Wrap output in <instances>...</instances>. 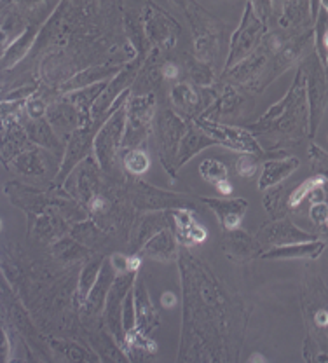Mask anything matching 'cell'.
Returning a JSON list of instances; mask_svg holds the SVG:
<instances>
[{
    "instance_id": "6da1fadb",
    "label": "cell",
    "mask_w": 328,
    "mask_h": 363,
    "mask_svg": "<svg viewBox=\"0 0 328 363\" xmlns=\"http://www.w3.org/2000/svg\"><path fill=\"white\" fill-rule=\"evenodd\" d=\"M248 130L255 136L280 131L293 138H302V136L309 138V101L304 63L297 68L288 93L273 107L267 108L255 123L248 124Z\"/></svg>"
},
{
    "instance_id": "7a4b0ae2",
    "label": "cell",
    "mask_w": 328,
    "mask_h": 363,
    "mask_svg": "<svg viewBox=\"0 0 328 363\" xmlns=\"http://www.w3.org/2000/svg\"><path fill=\"white\" fill-rule=\"evenodd\" d=\"M169 4H173L191 25L192 37H194L192 44L194 55L210 65L217 63L220 56L222 33H224L222 21L210 14L198 0H169Z\"/></svg>"
},
{
    "instance_id": "3957f363",
    "label": "cell",
    "mask_w": 328,
    "mask_h": 363,
    "mask_svg": "<svg viewBox=\"0 0 328 363\" xmlns=\"http://www.w3.org/2000/svg\"><path fill=\"white\" fill-rule=\"evenodd\" d=\"M131 96V91L123 98V101L115 107V111L108 116V119L101 124L94 136L93 154L100 162L105 177L112 182L119 179L120 152H123L124 133H126V104Z\"/></svg>"
},
{
    "instance_id": "277c9868",
    "label": "cell",
    "mask_w": 328,
    "mask_h": 363,
    "mask_svg": "<svg viewBox=\"0 0 328 363\" xmlns=\"http://www.w3.org/2000/svg\"><path fill=\"white\" fill-rule=\"evenodd\" d=\"M276 77L274 72V55L266 43L229 70L222 72V82H231L239 89L264 91Z\"/></svg>"
},
{
    "instance_id": "5b68a950",
    "label": "cell",
    "mask_w": 328,
    "mask_h": 363,
    "mask_svg": "<svg viewBox=\"0 0 328 363\" xmlns=\"http://www.w3.org/2000/svg\"><path fill=\"white\" fill-rule=\"evenodd\" d=\"M188 121L175 112V108L169 104L159 105L156 117V136H157V150H159L161 164L171 179H176V156H179V147L186 135Z\"/></svg>"
},
{
    "instance_id": "8992f818",
    "label": "cell",
    "mask_w": 328,
    "mask_h": 363,
    "mask_svg": "<svg viewBox=\"0 0 328 363\" xmlns=\"http://www.w3.org/2000/svg\"><path fill=\"white\" fill-rule=\"evenodd\" d=\"M126 196L131 206L138 211H166V210H186L199 211L198 201L192 196L183 192H171L150 185L140 179L133 180L126 185Z\"/></svg>"
},
{
    "instance_id": "52a82bcc",
    "label": "cell",
    "mask_w": 328,
    "mask_h": 363,
    "mask_svg": "<svg viewBox=\"0 0 328 363\" xmlns=\"http://www.w3.org/2000/svg\"><path fill=\"white\" fill-rule=\"evenodd\" d=\"M157 101L156 93L133 94L126 104V133H124L123 149H137L149 138L150 131L156 126Z\"/></svg>"
},
{
    "instance_id": "ba28073f",
    "label": "cell",
    "mask_w": 328,
    "mask_h": 363,
    "mask_svg": "<svg viewBox=\"0 0 328 363\" xmlns=\"http://www.w3.org/2000/svg\"><path fill=\"white\" fill-rule=\"evenodd\" d=\"M267 32H269L267 25H264V23L259 20L257 14L254 13L251 4L247 0V6H244L239 26H237L236 32L232 33L231 43H229V52L224 63V72L237 65L239 62H243L247 56H250L251 52L259 48L260 43H262Z\"/></svg>"
},
{
    "instance_id": "9c48e42d",
    "label": "cell",
    "mask_w": 328,
    "mask_h": 363,
    "mask_svg": "<svg viewBox=\"0 0 328 363\" xmlns=\"http://www.w3.org/2000/svg\"><path fill=\"white\" fill-rule=\"evenodd\" d=\"M304 67L309 101V138L315 140L328 107V75L316 52L305 58Z\"/></svg>"
},
{
    "instance_id": "30bf717a",
    "label": "cell",
    "mask_w": 328,
    "mask_h": 363,
    "mask_svg": "<svg viewBox=\"0 0 328 363\" xmlns=\"http://www.w3.org/2000/svg\"><path fill=\"white\" fill-rule=\"evenodd\" d=\"M143 11V28H145L147 40H149L150 48L161 49L166 52L173 49L179 43V37L182 33V26L179 21L161 9L157 4L152 0H145L142 7Z\"/></svg>"
},
{
    "instance_id": "8fae6325",
    "label": "cell",
    "mask_w": 328,
    "mask_h": 363,
    "mask_svg": "<svg viewBox=\"0 0 328 363\" xmlns=\"http://www.w3.org/2000/svg\"><path fill=\"white\" fill-rule=\"evenodd\" d=\"M105 180H107V177H105L100 162L93 154V156H88L72 169L70 175L63 182V189L69 192L75 201H79L86 208L94 196L103 192Z\"/></svg>"
},
{
    "instance_id": "7c38bea8",
    "label": "cell",
    "mask_w": 328,
    "mask_h": 363,
    "mask_svg": "<svg viewBox=\"0 0 328 363\" xmlns=\"http://www.w3.org/2000/svg\"><path fill=\"white\" fill-rule=\"evenodd\" d=\"M192 123L198 124L205 133L213 136L218 142V145L225 147L229 150H234V152H254L264 156L266 150L260 145L257 136L251 133L248 128H237L232 124H224L222 121H213L208 117H196Z\"/></svg>"
},
{
    "instance_id": "4fadbf2b",
    "label": "cell",
    "mask_w": 328,
    "mask_h": 363,
    "mask_svg": "<svg viewBox=\"0 0 328 363\" xmlns=\"http://www.w3.org/2000/svg\"><path fill=\"white\" fill-rule=\"evenodd\" d=\"M58 156H55L49 150L43 149L39 145H28L23 152L18 154L16 157L11 159L7 164L13 168V172H16L18 175L23 177V179H32V180H46L51 177L55 180V175H51V172H55L58 175L60 164L62 162H56ZM62 161V159H60Z\"/></svg>"
},
{
    "instance_id": "5bb4252c",
    "label": "cell",
    "mask_w": 328,
    "mask_h": 363,
    "mask_svg": "<svg viewBox=\"0 0 328 363\" xmlns=\"http://www.w3.org/2000/svg\"><path fill=\"white\" fill-rule=\"evenodd\" d=\"M213 100L215 93L211 88H198L191 81H179L169 89V105L186 121L203 116Z\"/></svg>"
},
{
    "instance_id": "9a60e30c",
    "label": "cell",
    "mask_w": 328,
    "mask_h": 363,
    "mask_svg": "<svg viewBox=\"0 0 328 363\" xmlns=\"http://www.w3.org/2000/svg\"><path fill=\"white\" fill-rule=\"evenodd\" d=\"M100 128V124L91 121V123L84 124V126H79L77 130L70 135V138L67 140L65 154H63L62 164H60V172L58 175H56V179L52 180V184L63 185V182H65L67 177L70 175L72 169H74L79 162L84 161L86 157L91 156L94 147V136H96Z\"/></svg>"
},
{
    "instance_id": "2e32d148",
    "label": "cell",
    "mask_w": 328,
    "mask_h": 363,
    "mask_svg": "<svg viewBox=\"0 0 328 363\" xmlns=\"http://www.w3.org/2000/svg\"><path fill=\"white\" fill-rule=\"evenodd\" d=\"M137 276L138 272H124V274H119L115 278L114 285L108 292L107 302H105L103 315H101L105 327L111 330V334L118 339L119 344H123L124 337H126V332H124L123 327L124 301H126V295L130 294V290L135 286Z\"/></svg>"
},
{
    "instance_id": "e0dca14e",
    "label": "cell",
    "mask_w": 328,
    "mask_h": 363,
    "mask_svg": "<svg viewBox=\"0 0 328 363\" xmlns=\"http://www.w3.org/2000/svg\"><path fill=\"white\" fill-rule=\"evenodd\" d=\"M257 240L267 247H283V245L300 243V241H311L316 240L315 234L307 233V230L300 229L299 225L293 224L290 218H280V220L266 222L259 227Z\"/></svg>"
},
{
    "instance_id": "ac0fdd59",
    "label": "cell",
    "mask_w": 328,
    "mask_h": 363,
    "mask_svg": "<svg viewBox=\"0 0 328 363\" xmlns=\"http://www.w3.org/2000/svg\"><path fill=\"white\" fill-rule=\"evenodd\" d=\"M173 227L171 210L166 211H145L142 217L135 220L130 233V253H140L143 245L150 240L156 233Z\"/></svg>"
},
{
    "instance_id": "d6986e66",
    "label": "cell",
    "mask_w": 328,
    "mask_h": 363,
    "mask_svg": "<svg viewBox=\"0 0 328 363\" xmlns=\"http://www.w3.org/2000/svg\"><path fill=\"white\" fill-rule=\"evenodd\" d=\"M222 248H224L225 257L236 264L250 262V260L257 259L262 255V243L257 238L250 236L247 230L241 227L232 230H224V241H222Z\"/></svg>"
},
{
    "instance_id": "ffe728a7",
    "label": "cell",
    "mask_w": 328,
    "mask_h": 363,
    "mask_svg": "<svg viewBox=\"0 0 328 363\" xmlns=\"http://www.w3.org/2000/svg\"><path fill=\"white\" fill-rule=\"evenodd\" d=\"M46 119L65 142L81 126V117H79L77 107L67 96H60L56 100L49 101Z\"/></svg>"
},
{
    "instance_id": "44dd1931",
    "label": "cell",
    "mask_w": 328,
    "mask_h": 363,
    "mask_svg": "<svg viewBox=\"0 0 328 363\" xmlns=\"http://www.w3.org/2000/svg\"><path fill=\"white\" fill-rule=\"evenodd\" d=\"M201 203L217 215L222 229L232 230L241 227L248 210V201L244 198H206L203 196Z\"/></svg>"
},
{
    "instance_id": "7402d4cb",
    "label": "cell",
    "mask_w": 328,
    "mask_h": 363,
    "mask_svg": "<svg viewBox=\"0 0 328 363\" xmlns=\"http://www.w3.org/2000/svg\"><path fill=\"white\" fill-rule=\"evenodd\" d=\"M123 67L124 63H100V65L82 68L81 72H77V74L72 75L70 79H67L65 82H62L55 91L58 94H67L72 93V91L98 84V82L108 81V79H112L114 75H118Z\"/></svg>"
},
{
    "instance_id": "603a6c76",
    "label": "cell",
    "mask_w": 328,
    "mask_h": 363,
    "mask_svg": "<svg viewBox=\"0 0 328 363\" xmlns=\"http://www.w3.org/2000/svg\"><path fill=\"white\" fill-rule=\"evenodd\" d=\"M23 124H25L26 135H28L30 142H32L33 145L43 147V149H46L49 152L55 154V156L63 159L67 142L56 133L55 128L49 124L46 117H43V119H30V117H26L25 113Z\"/></svg>"
},
{
    "instance_id": "cb8c5ba5",
    "label": "cell",
    "mask_w": 328,
    "mask_h": 363,
    "mask_svg": "<svg viewBox=\"0 0 328 363\" xmlns=\"http://www.w3.org/2000/svg\"><path fill=\"white\" fill-rule=\"evenodd\" d=\"M194 213L196 211L186 210V208L171 210L173 230H175L176 241L183 248L198 247V245L205 243L206 238H208V233H206L205 227L196 220Z\"/></svg>"
},
{
    "instance_id": "d4e9b609",
    "label": "cell",
    "mask_w": 328,
    "mask_h": 363,
    "mask_svg": "<svg viewBox=\"0 0 328 363\" xmlns=\"http://www.w3.org/2000/svg\"><path fill=\"white\" fill-rule=\"evenodd\" d=\"M135 292V309H137V328L143 334H149L159 327V313L154 308L152 297H150L149 289H147L145 276L138 272L137 281L133 286Z\"/></svg>"
},
{
    "instance_id": "484cf974",
    "label": "cell",
    "mask_w": 328,
    "mask_h": 363,
    "mask_svg": "<svg viewBox=\"0 0 328 363\" xmlns=\"http://www.w3.org/2000/svg\"><path fill=\"white\" fill-rule=\"evenodd\" d=\"M273 4L280 28L288 30L315 26L309 0H273Z\"/></svg>"
},
{
    "instance_id": "4316f807",
    "label": "cell",
    "mask_w": 328,
    "mask_h": 363,
    "mask_svg": "<svg viewBox=\"0 0 328 363\" xmlns=\"http://www.w3.org/2000/svg\"><path fill=\"white\" fill-rule=\"evenodd\" d=\"M115 278H118V274H115L114 267H112L111 259H108V257H105V262H103V267H101L100 276H98L93 290L88 295V301H86V304L82 306V309H81V311L84 313V316L98 318V316L103 315L105 302H107L108 292H111Z\"/></svg>"
},
{
    "instance_id": "83f0119b",
    "label": "cell",
    "mask_w": 328,
    "mask_h": 363,
    "mask_svg": "<svg viewBox=\"0 0 328 363\" xmlns=\"http://www.w3.org/2000/svg\"><path fill=\"white\" fill-rule=\"evenodd\" d=\"M244 96L239 88L231 82H222L220 93L215 94V100L206 108L203 117H208L213 121H222L225 117H236L237 113L243 111Z\"/></svg>"
},
{
    "instance_id": "f1b7e54d",
    "label": "cell",
    "mask_w": 328,
    "mask_h": 363,
    "mask_svg": "<svg viewBox=\"0 0 328 363\" xmlns=\"http://www.w3.org/2000/svg\"><path fill=\"white\" fill-rule=\"evenodd\" d=\"M46 23V21H44ZM44 23H30L28 26L13 40L7 49L2 51V68L6 72L13 70L14 67L20 65L21 62L30 56L32 49L35 48L37 43V37H39L40 28H43Z\"/></svg>"
},
{
    "instance_id": "f546056e",
    "label": "cell",
    "mask_w": 328,
    "mask_h": 363,
    "mask_svg": "<svg viewBox=\"0 0 328 363\" xmlns=\"http://www.w3.org/2000/svg\"><path fill=\"white\" fill-rule=\"evenodd\" d=\"M140 255L145 257V259H152L161 264L176 262L180 257V252H179V241H176L173 227H166V229L154 234V236L143 245Z\"/></svg>"
},
{
    "instance_id": "4dcf8cb0",
    "label": "cell",
    "mask_w": 328,
    "mask_h": 363,
    "mask_svg": "<svg viewBox=\"0 0 328 363\" xmlns=\"http://www.w3.org/2000/svg\"><path fill=\"white\" fill-rule=\"evenodd\" d=\"M218 145L217 140L213 136L201 130L196 123L188 121V126L186 135H183L182 142L179 147V156H176V169H182L188 161H192L198 154H201L203 150L210 149V147Z\"/></svg>"
},
{
    "instance_id": "1f68e13d",
    "label": "cell",
    "mask_w": 328,
    "mask_h": 363,
    "mask_svg": "<svg viewBox=\"0 0 328 363\" xmlns=\"http://www.w3.org/2000/svg\"><path fill=\"white\" fill-rule=\"evenodd\" d=\"M327 245L322 240L300 241V243L283 245V247H273L266 252H262L260 259L266 260H315L325 252Z\"/></svg>"
},
{
    "instance_id": "d6a6232c",
    "label": "cell",
    "mask_w": 328,
    "mask_h": 363,
    "mask_svg": "<svg viewBox=\"0 0 328 363\" xmlns=\"http://www.w3.org/2000/svg\"><path fill=\"white\" fill-rule=\"evenodd\" d=\"M300 161L295 156H285L269 159L262 164V175L259 179V191L266 192L269 189L281 185L283 182L288 180L293 173L299 169Z\"/></svg>"
},
{
    "instance_id": "836d02e7",
    "label": "cell",
    "mask_w": 328,
    "mask_h": 363,
    "mask_svg": "<svg viewBox=\"0 0 328 363\" xmlns=\"http://www.w3.org/2000/svg\"><path fill=\"white\" fill-rule=\"evenodd\" d=\"M91 252L93 250H89L70 234L49 245V253H51L52 259L65 267L74 266L77 262H86V260L91 259Z\"/></svg>"
},
{
    "instance_id": "e575fe53",
    "label": "cell",
    "mask_w": 328,
    "mask_h": 363,
    "mask_svg": "<svg viewBox=\"0 0 328 363\" xmlns=\"http://www.w3.org/2000/svg\"><path fill=\"white\" fill-rule=\"evenodd\" d=\"M103 262H105V257L96 255V257H91L89 260H86L84 266H82L81 272H79L77 283H75L74 302L77 308L82 309V306H84L86 301H88V295L93 290L98 276H100Z\"/></svg>"
},
{
    "instance_id": "d590c367",
    "label": "cell",
    "mask_w": 328,
    "mask_h": 363,
    "mask_svg": "<svg viewBox=\"0 0 328 363\" xmlns=\"http://www.w3.org/2000/svg\"><path fill=\"white\" fill-rule=\"evenodd\" d=\"M47 344L51 347L52 353L60 354L63 360L69 362H100L101 358L98 357L96 351L88 350V347L81 346L75 340L65 337H47Z\"/></svg>"
},
{
    "instance_id": "8d00e7d4",
    "label": "cell",
    "mask_w": 328,
    "mask_h": 363,
    "mask_svg": "<svg viewBox=\"0 0 328 363\" xmlns=\"http://www.w3.org/2000/svg\"><path fill=\"white\" fill-rule=\"evenodd\" d=\"M69 234L93 252L103 248L108 243V236L103 227L98 225L93 218H82V220L75 222Z\"/></svg>"
},
{
    "instance_id": "74e56055",
    "label": "cell",
    "mask_w": 328,
    "mask_h": 363,
    "mask_svg": "<svg viewBox=\"0 0 328 363\" xmlns=\"http://www.w3.org/2000/svg\"><path fill=\"white\" fill-rule=\"evenodd\" d=\"M199 175L203 180L213 185L222 196H231L232 185L229 182V168L218 159L208 157L199 164Z\"/></svg>"
},
{
    "instance_id": "f35d334b",
    "label": "cell",
    "mask_w": 328,
    "mask_h": 363,
    "mask_svg": "<svg viewBox=\"0 0 328 363\" xmlns=\"http://www.w3.org/2000/svg\"><path fill=\"white\" fill-rule=\"evenodd\" d=\"M183 67H186V74L188 81L192 82L198 88H213L215 81H217V75H215L213 65L203 62L198 56L192 52V55H182Z\"/></svg>"
},
{
    "instance_id": "ab89813d",
    "label": "cell",
    "mask_w": 328,
    "mask_h": 363,
    "mask_svg": "<svg viewBox=\"0 0 328 363\" xmlns=\"http://www.w3.org/2000/svg\"><path fill=\"white\" fill-rule=\"evenodd\" d=\"M120 347L126 353L128 360H142V358L154 354L157 351V344L149 337V334H143L138 328L128 332Z\"/></svg>"
},
{
    "instance_id": "60d3db41",
    "label": "cell",
    "mask_w": 328,
    "mask_h": 363,
    "mask_svg": "<svg viewBox=\"0 0 328 363\" xmlns=\"http://www.w3.org/2000/svg\"><path fill=\"white\" fill-rule=\"evenodd\" d=\"M120 166L130 177H142L149 172L150 156L145 149L137 147V149H123L120 152Z\"/></svg>"
},
{
    "instance_id": "b9f144b4",
    "label": "cell",
    "mask_w": 328,
    "mask_h": 363,
    "mask_svg": "<svg viewBox=\"0 0 328 363\" xmlns=\"http://www.w3.org/2000/svg\"><path fill=\"white\" fill-rule=\"evenodd\" d=\"M267 194L264 196V206H266L267 213L271 215L273 220H280V218H285L286 208L288 206V199L285 201L283 198V187L281 185H276V187L266 191Z\"/></svg>"
},
{
    "instance_id": "7bdbcfd3",
    "label": "cell",
    "mask_w": 328,
    "mask_h": 363,
    "mask_svg": "<svg viewBox=\"0 0 328 363\" xmlns=\"http://www.w3.org/2000/svg\"><path fill=\"white\" fill-rule=\"evenodd\" d=\"M319 184H327L325 177H322V175H319V173L312 175L311 179H305L302 184L299 185V187H295L288 194V206L290 208H297V206H299V204L302 203L304 199H307L309 192H311L312 189H315L316 185H319Z\"/></svg>"
},
{
    "instance_id": "ee69618b",
    "label": "cell",
    "mask_w": 328,
    "mask_h": 363,
    "mask_svg": "<svg viewBox=\"0 0 328 363\" xmlns=\"http://www.w3.org/2000/svg\"><path fill=\"white\" fill-rule=\"evenodd\" d=\"M260 157H262L260 154H254V152L241 154V156L236 159V164H234L237 177H241V179H254V177L257 175Z\"/></svg>"
},
{
    "instance_id": "f6af8a7d",
    "label": "cell",
    "mask_w": 328,
    "mask_h": 363,
    "mask_svg": "<svg viewBox=\"0 0 328 363\" xmlns=\"http://www.w3.org/2000/svg\"><path fill=\"white\" fill-rule=\"evenodd\" d=\"M43 88V86H40ZM47 100L43 96V93H35L33 96H30L28 100L25 101V113L26 117H30V119H43V117H46V112H47Z\"/></svg>"
},
{
    "instance_id": "bcb514c9",
    "label": "cell",
    "mask_w": 328,
    "mask_h": 363,
    "mask_svg": "<svg viewBox=\"0 0 328 363\" xmlns=\"http://www.w3.org/2000/svg\"><path fill=\"white\" fill-rule=\"evenodd\" d=\"M309 161H311L312 168L316 169V173H319L322 177H325L327 184H328V154L322 147H318L316 143H311L307 150Z\"/></svg>"
},
{
    "instance_id": "7dc6e473",
    "label": "cell",
    "mask_w": 328,
    "mask_h": 363,
    "mask_svg": "<svg viewBox=\"0 0 328 363\" xmlns=\"http://www.w3.org/2000/svg\"><path fill=\"white\" fill-rule=\"evenodd\" d=\"M248 2L251 4V7H254V13L257 14L259 20L262 21L264 25L269 26L271 18H273V14H274L273 0H248Z\"/></svg>"
},
{
    "instance_id": "c3c4849f",
    "label": "cell",
    "mask_w": 328,
    "mask_h": 363,
    "mask_svg": "<svg viewBox=\"0 0 328 363\" xmlns=\"http://www.w3.org/2000/svg\"><path fill=\"white\" fill-rule=\"evenodd\" d=\"M309 217H311L312 224L325 225L328 218V203H312L311 208H309Z\"/></svg>"
},
{
    "instance_id": "681fc988",
    "label": "cell",
    "mask_w": 328,
    "mask_h": 363,
    "mask_svg": "<svg viewBox=\"0 0 328 363\" xmlns=\"http://www.w3.org/2000/svg\"><path fill=\"white\" fill-rule=\"evenodd\" d=\"M161 74H163V81L179 82L180 75H182V67L173 62V60H164L163 67H161Z\"/></svg>"
},
{
    "instance_id": "f907efd6",
    "label": "cell",
    "mask_w": 328,
    "mask_h": 363,
    "mask_svg": "<svg viewBox=\"0 0 328 363\" xmlns=\"http://www.w3.org/2000/svg\"><path fill=\"white\" fill-rule=\"evenodd\" d=\"M312 323L318 330H328V308H318L312 313Z\"/></svg>"
},
{
    "instance_id": "816d5d0a",
    "label": "cell",
    "mask_w": 328,
    "mask_h": 363,
    "mask_svg": "<svg viewBox=\"0 0 328 363\" xmlns=\"http://www.w3.org/2000/svg\"><path fill=\"white\" fill-rule=\"evenodd\" d=\"M2 358L6 362H11V353H13V346H11V335L6 325H2Z\"/></svg>"
},
{
    "instance_id": "f5cc1de1",
    "label": "cell",
    "mask_w": 328,
    "mask_h": 363,
    "mask_svg": "<svg viewBox=\"0 0 328 363\" xmlns=\"http://www.w3.org/2000/svg\"><path fill=\"white\" fill-rule=\"evenodd\" d=\"M175 304H176L175 294L164 292L163 297H161V306H163V308H166V309H171V308H175Z\"/></svg>"
},
{
    "instance_id": "db71d44e",
    "label": "cell",
    "mask_w": 328,
    "mask_h": 363,
    "mask_svg": "<svg viewBox=\"0 0 328 363\" xmlns=\"http://www.w3.org/2000/svg\"><path fill=\"white\" fill-rule=\"evenodd\" d=\"M309 6H311V18L312 21H316L319 11H322V0H309Z\"/></svg>"
},
{
    "instance_id": "11a10c76",
    "label": "cell",
    "mask_w": 328,
    "mask_h": 363,
    "mask_svg": "<svg viewBox=\"0 0 328 363\" xmlns=\"http://www.w3.org/2000/svg\"><path fill=\"white\" fill-rule=\"evenodd\" d=\"M247 362H248V363H254V362H264V363H266L267 358L262 357V354H260V353H254L250 358H248Z\"/></svg>"
},
{
    "instance_id": "9f6ffc18",
    "label": "cell",
    "mask_w": 328,
    "mask_h": 363,
    "mask_svg": "<svg viewBox=\"0 0 328 363\" xmlns=\"http://www.w3.org/2000/svg\"><path fill=\"white\" fill-rule=\"evenodd\" d=\"M325 225H327V227H328V218H327V224H325Z\"/></svg>"
}]
</instances>
